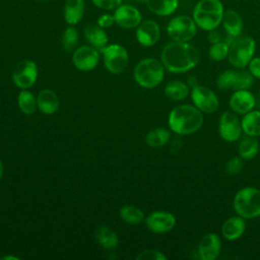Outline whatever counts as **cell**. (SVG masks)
I'll return each mask as SVG.
<instances>
[{
    "instance_id": "obj_7",
    "label": "cell",
    "mask_w": 260,
    "mask_h": 260,
    "mask_svg": "<svg viewBox=\"0 0 260 260\" xmlns=\"http://www.w3.org/2000/svg\"><path fill=\"white\" fill-rule=\"evenodd\" d=\"M197 28L192 16L182 14L175 16L169 21L167 32L175 42H190L196 36Z\"/></svg>"
},
{
    "instance_id": "obj_22",
    "label": "cell",
    "mask_w": 260,
    "mask_h": 260,
    "mask_svg": "<svg viewBox=\"0 0 260 260\" xmlns=\"http://www.w3.org/2000/svg\"><path fill=\"white\" fill-rule=\"evenodd\" d=\"M84 0H66L64 6V19L70 24H77L83 17Z\"/></svg>"
},
{
    "instance_id": "obj_32",
    "label": "cell",
    "mask_w": 260,
    "mask_h": 260,
    "mask_svg": "<svg viewBox=\"0 0 260 260\" xmlns=\"http://www.w3.org/2000/svg\"><path fill=\"white\" fill-rule=\"evenodd\" d=\"M78 43V31L74 26L67 27L62 36V46L66 52H71L75 49Z\"/></svg>"
},
{
    "instance_id": "obj_3",
    "label": "cell",
    "mask_w": 260,
    "mask_h": 260,
    "mask_svg": "<svg viewBox=\"0 0 260 260\" xmlns=\"http://www.w3.org/2000/svg\"><path fill=\"white\" fill-rule=\"evenodd\" d=\"M224 7L221 0H199L192 11L197 27L205 31L216 29L221 24Z\"/></svg>"
},
{
    "instance_id": "obj_21",
    "label": "cell",
    "mask_w": 260,
    "mask_h": 260,
    "mask_svg": "<svg viewBox=\"0 0 260 260\" xmlns=\"http://www.w3.org/2000/svg\"><path fill=\"white\" fill-rule=\"evenodd\" d=\"M84 36L88 43L95 48L98 51L102 52L103 49L108 44V35L104 30L103 27H101L98 24H87L84 27Z\"/></svg>"
},
{
    "instance_id": "obj_26",
    "label": "cell",
    "mask_w": 260,
    "mask_h": 260,
    "mask_svg": "<svg viewBox=\"0 0 260 260\" xmlns=\"http://www.w3.org/2000/svg\"><path fill=\"white\" fill-rule=\"evenodd\" d=\"M166 95L174 101H182L189 94V86L179 80L170 81L165 87Z\"/></svg>"
},
{
    "instance_id": "obj_38",
    "label": "cell",
    "mask_w": 260,
    "mask_h": 260,
    "mask_svg": "<svg viewBox=\"0 0 260 260\" xmlns=\"http://www.w3.org/2000/svg\"><path fill=\"white\" fill-rule=\"evenodd\" d=\"M96 23H98V25H100L103 28H108V27L112 26L115 23L114 15H111V14H108V13L103 14L98 18Z\"/></svg>"
},
{
    "instance_id": "obj_29",
    "label": "cell",
    "mask_w": 260,
    "mask_h": 260,
    "mask_svg": "<svg viewBox=\"0 0 260 260\" xmlns=\"http://www.w3.org/2000/svg\"><path fill=\"white\" fill-rule=\"evenodd\" d=\"M17 104L20 111L25 115H31L38 107V103L35 95L26 89H23L18 93Z\"/></svg>"
},
{
    "instance_id": "obj_40",
    "label": "cell",
    "mask_w": 260,
    "mask_h": 260,
    "mask_svg": "<svg viewBox=\"0 0 260 260\" xmlns=\"http://www.w3.org/2000/svg\"><path fill=\"white\" fill-rule=\"evenodd\" d=\"M0 259H1V260H18V257L8 255V256H3V257H1Z\"/></svg>"
},
{
    "instance_id": "obj_18",
    "label": "cell",
    "mask_w": 260,
    "mask_h": 260,
    "mask_svg": "<svg viewBox=\"0 0 260 260\" xmlns=\"http://www.w3.org/2000/svg\"><path fill=\"white\" fill-rule=\"evenodd\" d=\"M221 24L228 36L232 38L240 37L244 27L243 18L241 14L235 9L224 10Z\"/></svg>"
},
{
    "instance_id": "obj_12",
    "label": "cell",
    "mask_w": 260,
    "mask_h": 260,
    "mask_svg": "<svg viewBox=\"0 0 260 260\" xmlns=\"http://www.w3.org/2000/svg\"><path fill=\"white\" fill-rule=\"evenodd\" d=\"M100 60L99 51L92 46H81L74 50L73 65L81 71H89L96 67Z\"/></svg>"
},
{
    "instance_id": "obj_31",
    "label": "cell",
    "mask_w": 260,
    "mask_h": 260,
    "mask_svg": "<svg viewBox=\"0 0 260 260\" xmlns=\"http://www.w3.org/2000/svg\"><path fill=\"white\" fill-rule=\"evenodd\" d=\"M229 44L225 41H220L215 44H211L208 50V56L213 61H222L228 57Z\"/></svg>"
},
{
    "instance_id": "obj_25",
    "label": "cell",
    "mask_w": 260,
    "mask_h": 260,
    "mask_svg": "<svg viewBox=\"0 0 260 260\" xmlns=\"http://www.w3.org/2000/svg\"><path fill=\"white\" fill-rule=\"evenodd\" d=\"M98 243L106 249H114L118 246L119 240L117 234L106 225H101L95 230L94 233Z\"/></svg>"
},
{
    "instance_id": "obj_17",
    "label": "cell",
    "mask_w": 260,
    "mask_h": 260,
    "mask_svg": "<svg viewBox=\"0 0 260 260\" xmlns=\"http://www.w3.org/2000/svg\"><path fill=\"white\" fill-rule=\"evenodd\" d=\"M220 251V239L215 233L206 234L199 242L198 255L201 260H214Z\"/></svg>"
},
{
    "instance_id": "obj_41",
    "label": "cell",
    "mask_w": 260,
    "mask_h": 260,
    "mask_svg": "<svg viewBox=\"0 0 260 260\" xmlns=\"http://www.w3.org/2000/svg\"><path fill=\"white\" fill-rule=\"evenodd\" d=\"M3 172H4V168H3V164H2V161L0 160V180H1V178H2V176H3Z\"/></svg>"
},
{
    "instance_id": "obj_2",
    "label": "cell",
    "mask_w": 260,
    "mask_h": 260,
    "mask_svg": "<svg viewBox=\"0 0 260 260\" xmlns=\"http://www.w3.org/2000/svg\"><path fill=\"white\" fill-rule=\"evenodd\" d=\"M169 127L172 131L180 135H189L203 124V114L195 106L180 105L175 107L169 115Z\"/></svg>"
},
{
    "instance_id": "obj_11",
    "label": "cell",
    "mask_w": 260,
    "mask_h": 260,
    "mask_svg": "<svg viewBox=\"0 0 260 260\" xmlns=\"http://www.w3.org/2000/svg\"><path fill=\"white\" fill-rule=\"evenodd\" d=\"M242 131L241 121L235 112L225 111L221 114L218 123V132L223 140L228 142L236 141L240 138Z\"/></svg>"
},
{
    "instance_id": "obj_13",
    "label": "cell",
    "mask_w": 260,
    "mask_h": 260,
    "mask_svg": "<svg viewBox=\"0 0 260 260\" xmlns=\"http://www.w3.org/2000/svg\"><path fill=\"white\" fill-rule=\"evenodd\" d=\"M114 19L115 23L123 28H134L142 21V15L136 7L121 4L115 9Z\"/></svg>"
},
{
    "instance_id": "obj_34",
    "label": "cell",
    "mask_w": 260,
    "mask_h": 260,
    "mask_svg": "<svg viewBox=\"0 0 260 260\" xmlns=\"http://www.w3.org/2000/svg\"><path fill=\"white\" fill-rule=\"evenodd\" d=\"M136 260H167V257L157 250H145L140 252L136 257Z\"/></svg>"
},
{
    "instance_id": "obj_8",
    "label": "cell",
    "mask_w": 260,
    "mask_h": 260,
    "mask_svg": "<svg viewBox=\"0 0 260 260\" xmlns=\"http://www.w3.org/2000/svg\"><path fill=\"white\" fill-rule=\"evenodd\" d=\"M104 63L107 70L112 74L122 73L128 65V53L126 49L118 44L106 46L103 51Z\"/></svg>"
},
{
    "instance_id": "obj_35",
    "label": "cell",
    "mask_w": 260,
    "mask_h": 260,
    "mask_svg": "<svg viewBox=\"0 0 260 260\" xmlns=\"http://www.w3.org/2000/svg\"><path fill=\"white\" fill-rule=\"evenodd\" d=\"M243 169V160L241 157H233L225 165V172L229 175H237Z\"/></svg>"
},
{
    "instance_id": "obj_23",
    "label": "cell",
    "mask_w": 260,
    "mask_h": 260,
    "mask_svg": "<svg viewBox=\"0 0 260 260\" xmlns=\"http://www.w3.org/2000/svg\"><path fill=\"white\" fill-rule=\"evenodd\" d=\"M147 8L158 16H169L173 14L178 6L179 0H144Z\"/></svg>"
},
{
    "instance_id": "obj_27",
    "label": "cell",
    "mask_w": 260,
    "mask_h": 260,
    "mask_svg": "<svg viewBox=\"0 0 260 260\" xmlns=\"http://www.w3.org/2000/svg\"><path fill=\"white\" fill-rule=\"evenodd\" d=\"M170 137H171V133L168 129L158 127L150 130L147 133L145 140L148 146L153 148H158L167 144L168 141L170 140Z\"/></svg>"
},
{
    "instance_id": "obj_15",
    "label": "cell",
    "mask_w": 260,
    "mask_h": 260,
    "mask_svg": "<svg viewBox=\"0 0 260 260\" xmlns=\"http://www.w3.org/2000/svg\"><path fill=\"white\" fill-rule=\"evenodd\" d=\"M160 37V28L156 21L146 19L140 22L136 29L137 42L143 47H151L155 45Z\"/></svg>"
},
{
    "instance_id": "obj_10",
    "label": "cell",
    "mask_w": 260,
    "mask_h": 260,
    "mask_svg": "<svg viewBox=\"0 0 260 260\" xmlns=\"http://www.w3.org/2000/svg\"><path fill=\"white\" fill-rule=\"evenodd\" d=\"M191 99L194 106L202 113L211 114L218 108L219 103L216 94L206 86H193L191 90Z\"/></svg>"
},
{
    "instance_id": "obj_1",
    "label": "cell",
    "mask_w": 260,
    "mask_h": 260,
    "mask_svg": "<svg viewBox=\"0 0 260 260\" xmlns=\"http://www.w3.org/2000/svg\"><path fill=\"white\" fill-rule=\"evenodd\" d=\"M161 63L173 73H183L193 69L199 62L200 55L196 47L189 42H171L161 51Z\"/></svg>"
},
{
    "instance_id": "obj_19",
    "label": "cell",
    "mask_w": 260,
    "mask_h": 260,
    "mask_svg": "<svg viewBox=\"0 0 260 260\" xmlns=\"http://www.w3.org/2000/svg\"><path fill=\"white\" fill-rule=\"evenodd\" d=\"M245 228L246 223L242 216H232L223 222L221 226V234L225 240L234 241L244 234Z\"/></svg>"
},
{
    "instance_id": "obj_33",
    "label": "cell",
    "mask_w": 260,
    "mask_h": 260,
    "mask_svg": "<svg viewBox=\"0 0 260 260\" xmlns=\"http://www.w3.org/2000/svg\"><path fill=\"white\" fill-rule=\"evenodd\" d=\"M237 70H225L223 71L217 78L216 85L220 89H226V88H233L235 89L236 81H237Z\"/></svg>"
},
{
    "instance_id": "obj_20",
    "label": "cell",
    "mask_w": 260,
    "mask_h": 260,
    "mask_svg": "<svg viewBox=\"0 0 260 260\" xmlns=\"http://www.w3.org/2000/svg\"><path fill=\"white\" fill-rule=\"evenodd\" d=\"M39 110L46 115L54 114L59 108V98L51 89H43L39 92L37 98Z\"/></svg>"
},
{
    "instance_id": "obj_5",
    "label": "cell",
    "mask_w": 260,
    "mask_h": 260,
    "mask_svg": "<svg viewBox=\"0 0 260 260\" xmlns=\"http://www.w3.org/2000/svg\"><path fill=\"white\" fill-rule=\"evenodd\" d=\"M234 209L243 218H255L260 216V190L254 187H246L239 190L233 201Z\"/></svg>"
},
{
    "instance_id": "obj_39",
    "label": "cell",
    "mask_w": 260,
    "mask_h": 260,
    "mask_svg": "<svg viewBox=\"0 0 260 260\" xmlns=\"http://www.w3.org/2000/svg\"><path fill=\"white\" fill-rule=\"evenodd\" d=\"M207 39H208V41H209L210 44H215V43H218V42L221 41L220 34H219L216 29H212V30L208 31Z\"/></svg>"
},
{
    "instance_id": "obj_9",
    "label": "cell",
    "mask_w": 260,
    "mask_h": 260,
    "mask_svg": "<svg viewBox=\"0 0 260 260\" xmlns=\"http://www.w3.org/2000/svg\"><path fill=\"white\" fill-rule=\"evenodd\" d=\"M38 78L37 64L31 60L19 61L12 71V80L14 84L21 88L27 89L35 84Z\"/></svg>"
},
{
    "instance_id": "obj_30",
    "label": "cell",
    "mask_w": 260,
    "mask_h": 260,
    "mask_svg": "<svg viewBox=\"0 0 260 260\" xmlns=\"http://www.w3.org/2000/svg\"><path fill=\"white\" fill-rule=\"evenodd\" d=\"M121 218L130 224L140 223L144 219V214L142 210L134 205H125L120 210Z\"/></svg>"
},
{
    "instance_id": "obj_6",
    "label": "cell",
    "mask_w": 260,
    "mask_h": 260,
    "mask_svg": "<svg viewBox=\"0 0 260 260\" xmlns=\"http://www.w3.org/2000/svg\"><path fill=\"white\" fill-rule=\"evenodd\" d=\"M256 50V43L253 38L244 36L238 37L229 44L228 59L231 65L243 69L248 66Z\"/></svg>"
},
{
    "instance_id": "obj_36",
    "label": "cell",
    "mask_w": 260,
    "mask_h": 260,
    "mask_svg": "<svg viewBox=\"0 0 260 260\" xmlns=\"http://www.w3.org/2000/svg\"><path fill=\"white\" fill-rule=\"evenodd\" d=\"M93 5L104 10H113L121 5L122 0H91Z\"/></svg>"
},
{
    "instance_id": "obj_24",
    "label": "cell",
    "mask_w": 260,
    "mask_h": 260,
    "mask_svg": "<svg viewBox=\"0 0 260 260\" xmlns=\"http://www.w3.org/2000/svg\"><path fill=\"white\" fill-rule=\"evenodd\" d=\"M242 130L248 136H260V111H250L241 120Z\"/></svg>"
},
{
    "instance_id": "obj_4",
    "label": "cell",
    "mask_w": 260,
    "mask_h": 260,
    "mask_svg": "<svg viewBox=\"0 0 260 260\" xmlns=\"http://www.w3.org/2000/svg\"><path fill=\"white\" fill-rule=\"evenodd\" d=\"M165 75L164 64L154 58H145L137 63L134 69V79L142 87L152 88L158 85Z\"/></svg>"
},
{
    "instance_id": "obj_43",
    "label": "cell",
    "mask_w": 260,
    "mask_h": 260,
    "mask_svg": "<svg viewBox=\"0 0 260 260\" xmlns=\"http://www.w3.org/2000/svg\"><path fill=\"white\" fill-rule=\"evenodd\" d=\"M259 95H260V90H259Z\"/></svg>"
},
{
    "instance_id": "obj_28",
    "label": "cell",
    "mask_w": 260,
    "mask_h": 260,
    "mask_svg": "<svg viewBox=\"0 0 260 260\" xmlns=\"http://www.w3.org/2000/svg\"><path fill=\"white\" fill-rule=\"evenodd\" d=\"M259 144L255 137L248 136L243 138L239 144V154L242 159H251L257 155Z\"/></svg>"
},
{
    "instance_id": "obj_16",
    "label": "cell",
    "mask_w": 260,
    "mask_h": 260,
    "mask_svg": "<svg viewBox=\"0 0 260 260\" xmlns=\"http://www.w3.org/2000/svg\"><path fill=\"white\" fill-rule=\"evenodd\" d=\"M256 101L254 95L247 89H238L231 95L230 107L236 114L245 115L253 110Z\"/></svg>"
},
{
    "instance_id": "obj_14",
    "label": "cell",
    "mask_w": 260,
    "mask_h": 260,
    "mask_svg": "<svg viewBox=\"0 0 260 260\" xmlns=\"http://www.w3.org/2000/svg\"><path fill=\"white\" fill-rule=\"evenodd\" d=\"M146 226L155 234H165L172 231L176 224V217L167 211H153L145 219Z\"/></svg>"
},
{
    "instance_id": "obj_37",
    "label": "cell",
    "mask_w": 260,
    "mask_h": 260,
    "mask_svg": "<svg viewBox=\"0 0 260 260\" xmlns=\"http://www.w3.org/2000/svg\"><path fill=\"white\" fill-rule=\"evenodd\" d=\"M249 72L253 77L260 79V57H254L248 64Z\"/></svg>"
},
{
    "instance_id": "obj_42",
    "label": "cell",
    "mask_w": 260,
    "mask_h": 260,
    "mask_svg": "<svg viewBox=\"0 0 260 260\" xmlns=\"http://www.w3.org/2000/svg\"><path fill=\"white\" fill-rule=\"evenodd\" d=\"M39 1H46V0H39Z\"/></svg>"
}]
</instances>
